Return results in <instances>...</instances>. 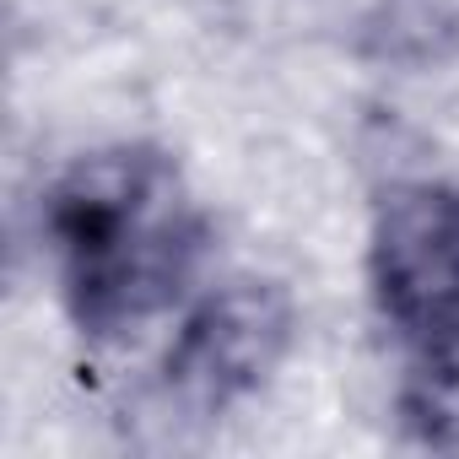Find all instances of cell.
Masks as SVG:
<instances>
[{"label":"cell","instance_id":"6da1fadb","mask_svg":"<svg viewBox=\"0 0 459 459\" xmlns=\"http://www.w3.org/2000/svg\"><path fill=\"white\" fill-rule=\"evenodd\" d=\"M39 249L71 330L125 346L200 292L216 227L168 146L114 141L44 184Z\"/></svg>","mask_w":459,"mask_h":459},{"label":"cell","instance_id":"7a4b0ae2","mask_svg":"<svg viewBox=\"0 0 459 459\" xmlns=\"http://www.w3.org/2000/svg\"><path fill=\"white\" fill-rule=\"evenodd\" d=\"M362 271L373 314L400 346V432L421 448H459V178L384 184Z\"/></svg>","mask_w":459,"mask_h":459},{"label":"cell","instance_id":"3957f363","mask_svg":"<svg viewBox=\"0 0 459 459\" xmlns=\"http://www.w3.org/2000/svg\"><path fill=\"white\" fill-rule=\"evenodd\" d=\"M298 341V303L271 276H227L200 287L152 368L146 400L168 427H205L249 405Z\"/></svg>","mask_w":459,"mask_h":459},{"label":"cell","instance_id":"277c9868","mask_svg":"<svg viewBox=\"0 0 459 459\" xmlns=\"http://www.w3.org/2000/svg\"><path fill=\"white\" fill-rule=\"evenodd\" d=\"M351 55L400 76L459 65V0H368L351 28Z\"/></svg>","mask_w":459,"mask_h":459}]
</instances>
